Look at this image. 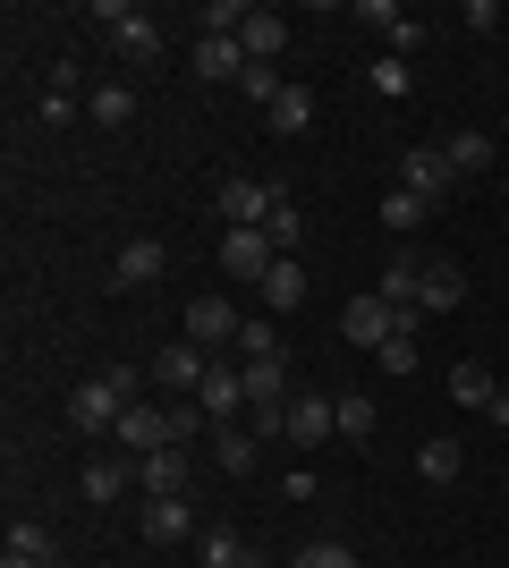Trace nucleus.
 Instances as JSON below:
<instances>
[{
  "instance_id": "f257e3e1",
  "label": "nucleus",
  "mask_w": 509,
  "mask_h": 568,
  "mask_svg": "<svg viewBox=\"0 0 509 568\" xmlns=\"http://www.w3.org/2000/svg\"><path fill=\"white\" fill-rule=\"evenodd\" d=\"M145 399V382H136V365H102L94 382H77L69 390V425L77 433H120V416Z\"/></svg>"
},
{
  "instance_id": "f03ea898",
  "label": "nucleus",
  "mask_w": 509,
  "mask_h": 568,
  "mask_svg": "<svg viewBox=\"0 0 509 568\" xmlns=\"http://www.w3.org/2000/svg\"><path fill=\"white\" fill-rule=\"evenodd\" d=\"M94 26L111 34L120 60H136V69L162 60V26H153V9H136V0H94Z\"/></svg>"
},
{
  "instance_id": "7ed1b4c3",
  "label": "nucleus",
  "mask_w": 509,
  "mask_h": 568,
  "mask_svg": "<svg viewBox=\"0 0 509 568\" xmlns=\"http://www.w3.org/2000/svg\"><path fill=\"white\" fill-rule=\"evenodd\" d=\"M399 332H416V314H399L383 288H365V297L339 306V339H348V348H383V339H399Z\"/></svg>"
},
{
  "instance_id": "20e7f679",
  "label": "nucleus",
  "mask_w": 509,
  "mask_h": 568,
  "mask_svg": "<svg viewBox=\"0 0 509 568\" xmlns=\"http://www.w3.org/2000/svg\"><path fill=\"white\" fill-rule=\"evenodd\" d=\"M111 442H120L128 458H153V450H187V442H179V407H153V399H136V407H128Z\"/></svg>"
},
{
  "instance_id": "39448f33",
  "label": "nucleus",
  "mask_w": 509,
  "mask_h": 568,
  "mask_svg": "<svg viewBox=\"0 0 509 568\" xmlns=\"http://www.w3.org/2000/svg\"><path fill=\"white\" fill-rule=\"evenodd\" d=\"M281 442H289V450H323V442H339V407H332V390H297V399H289V425H281Z\"/></svg>"
},
{
  "instance_id": "423d86ee",
  "label": "nucleus",
  "mask_w": 509,
  "mask_h": 568,
  "mask_svg": "<svg viewBox=\"0 0 509 568\" xmlns=\"http://www.w3.org/2000/svg\"><path fill=\"white\" fill-rule=\"evenodd\" d=\"M399 187L425 195V204H441V195L459 187V170H450V153H441V144H408V153H399Z\"/></svg>"
},
{
  "instance_id": "0eeeda50",
  "label": "nucleus",
  "mask_w": 509,
  "mask_h": 568,
  "mask_svg": "<svg viewBox=\"0 0 509 568\" xmlns=\"http://www.w3.org/2000/svg\"><path fill=\"white\" fill-rule=\"evenodd\" d=\"M281 263V246H272L264 230H221V272L230 281H246V288H264V272Z\"/></svg>"
},
{
  "instance_id": "6e6552de",
  "label": "nucleus",
  "mask_w": 509,
  "mask_h": 568,
  "mask_svg": "<svg viewBox=\"0 0 509 568\" xmlns=\"http://www.w3.org/2000/svg\"><path fill=\"white\" fill-rule=\"evenodd\" d=\"M238 332H246V323H238L230 297H187V339L204 356H213V348H238Z\"/></svg>"
},
{
  "instance_id": "1a4fd4ad",
  "label": "nucleus",
  "mask_w": 509,
  "mask_h": 568,
  "mask_svg": "<svg viewBox=\"0 0 509 568\" xmlns=\"http://www.w3.org/2000/svg\"><path fill=\"white\" fill-rule=\"evenodd\" d=\"M213 213H221V230H264V213H272V187H264V179H221Z\"/></svg>"
},
{
  "instance_id": "9d476101",
  "label": "nucleus",
  "mask_w": 509,
  "mask_h": 568,
  "mask_svg": "<svg viewBox=\"0 0 509 568\" xmlns=\"http://www.w3.org/2000/svg\"><path fill=\"white\" fill-rule=\"evenodd\" d=\"M195 407H204L213 425H238V416H246V365H221V356H213V374H204Z\"/></svg>"
},
{
  "instance_id": "9b49d317",
  "label": "nucleus",
  "mask_w": 509,
  "mask_h": 568,
  "mask_svg": "<svg viewBox=\"0 0 509 568\" xmlns=\"http://www.w3.org/2000/svg\"><path fill=\"white\" fill-rule=\"evenodd\" d=\"M246 69H255V60H246L238 34H195V77H204V85H238Z\"/></svg>"
},
{
  "instance_id": "f8f14e48",
  "label": "nucleus",
  "mask_w": 509,
  "mask_h": 568,
  "mask_svg": "<svg viewBox=\"0 0 509 568\" xmlns=\"http://www.w3.org/2000/svg\"><path fill=\"white\" fill-rule=\"evenodd\" d=\"M204 374H213V356L195 348V339H170L153 356V390H204Z\"/></svg>"
},
{
  "instance_id": "ddd939ff",
  "label": "nucleus",
  "mask_w": 509,
  "mask_h": 568,
  "mask_svg": "<svg viewBox=\"0 0 509 568\" xmlns=\"http://www.w3.org/2000/svg\"><path fill=\"white\" fill-rule=\"evenodd\" d=\"M416 306H425V314H459V306H467V272H459V263H441V255H425Z\"/></svg>"
},
{
  "instance_id": "4468645a",
  "label": "nucleus",
  "mask_w": 509,
  "mask_h": 568,
  "mask_svg": "<svg viewBox=\"0 0 509 568\" xmlns=\"http://www.w3.org/2000/svg\"><path fill=\"white\" fill-rule=\"evenodd\" d=\"M238 43H246V60H281V51H289V18H281V9H246V26H238Z\"/></svg>"
},
{
  "instance_id": "2eb2a0df",
  "label": "nucleus",
  "mask_w": 509,
  "mask_h": 568,
  "mask_svg": "<svg viewBox=\"0 0 509 568\" xmlns=\"http://www.w3.org/2000/svg\"><path fill=\"white\" fill-rule=\"evenodd\" d=\"M85 119H94V128H128V119H136V85H128V77L85 85Z\"/></svg>"
},
{
  "instance_id": "dca6fc26",
  "label": "nucleus",
  "mask_w": 509,
  "mask_h": 568,
  "mask_svg": "<svg viewBox=\"0 0 509 568\" xmlns=\"http://www.w3.org/2000/svg\"><path fill=\"white\" fill-rule=\"evenodd\" d=\"M145 535H153V544H187V535H195V500L187 493L145 500Z\"/></svg>"
},
{
  "instance_id": "f3484780",
  "label": "nucleus",
  "mask_w": 509,
  "mask_h": 568,
  "mask_svg": "<svg viewBox=\"0 0 509 568\" xmlns=\"http://www.w3.org/2000/svg\"><path fill=\"white\" fill-rule=\"evenodd\" d=\"M128 458H85V475H77V493H85V509H111V500L128 493Z\"/></svg>"
},
{
  "instance_id": "a211bd4d",
  "label": "nucleus",
  "mask_w": 509,
  "mask_h": 568,
  "mask_svg": "<svg viewBox=\"0 0 509 568\" xmlns=\"http://www.w3.org/2000/svg\"><path fill=\"white\" fill-rule=\"evenodd\" d=\"M162 263H170V246H162V237H128L111 272H120V288H145V281H162Z\"/></svg>"
},
{
  "instance_id": "6ab92c4d",
  "label": "nucleus",
  "mask_w": 509,
  "mask_h": 568,
  "mask_svg": "<svg viewBox=\"0 0 509 568\" xmlns=\"http://www.w3.org/2000/svg\"><path fill=\"white\" fill-rule=\"evenodd\" d=\"M416 475H425V484H459V475H467V450L450 442V433H425V442H416Z\"/></svg>"
},
{
  "instance_id": "aec40b11",
  "label": "nucleus",
  "mask_w": 509,
  "mask_h": 568,
  "mask_svg": "<svg viewBox=\"0 0 509 568\" xmlns=\"http://www.w3.org/2000/svg\"><path fill=\"white\" fill-rule=\"evenodd\" d=\"M255 297H264L272 314H297V306H306V272H297V255H281V263H272Z\"/></svg>"
},
{
  "instance_id": "412c9836",
  "label": "nucleus",
  "mask_w": 509,
  "mask_h": 568,
  "mask_svg": "<svg viewBox=\"0 0 509 568\" xmlns=\"http://www.w3.org/2000/svg\"><path fill=\"white\" fill-rule=\"evenodd\" d=\"M136 484H145V500L187 493V450H153V458H136Z\"/></svg>"
},
{
  "instance_id": "4be33fe9",
  "label": "nucleus",
  "mask_w": 509,
  "mask_h": 568,
  "mask_svg": "<svg viewBox=\"0 0 509 568\" xmlns=\"http://www.w3.org/2000/svg\"><path fill=\"white\" fill-rule=\"evenodd\" d=\"M213 458H221V475H255V458H264V433L221 425V433H213Z\"/></svg>"
},
{
  "instance_id": "5701e85b",
  "label": "nucleus",
  "mask_w": 509,
  "mask_h": 568,
  "mask_svg": "<svg viewBox=\"0 0 509 568\" xmlns=\"http://www.w3.org/2000/svg\"><path fill=\"white\" fill-rule=\"evenodd\" d=\"M264 237H272V246H281V255H297V237H306V213H297V195H289V187H272Z\"/></svg>"
},
{
  "instance_id": "b1692460",
  "label": "nucleus",
  "mask_w": 509,
  "mask_h": 568,
  "mask_svg": "<svg viewBox=\"0 0 509 568\" xmlns=\"http://www.w3.org/2000/svg\"><path fill=\"white\" fill-rule=\"evenodd\" d=\"M339 442H357V450H365V442H374V425H383V407H374V399H365V390H339Z\"/></svg>"
},
{
  "instance_id": "393cba45",
  "label": "nucleus",
  "mask_w": 509,
  "mask_h": 568,
  "mask_svg": "<svg viewBox=\"0 0 509 568\" xmlns=\"http://www.w3.org/2000/svg\"><path fill=\"white\" fill-rule=\"evenodd\" d=\"M416 281H425V263H416V255H390V263H383V297H390L399 314H425V306H416Z\"/></svg>"
},
{
  "instance_id": "a878e982",
  "label": "nucleus",
  "mask_w": 509,
  "mask_h": 568,
  "mask_svg": "<svg viewBox=\"0 0 509 568\" xmlns=\"http://www.w3.org/2000/svg\"><path fill=\"white\" fill-rule=\"evenodd\" d=\"M195 551H204V568H255V544H246V535H230V526L195 535Z\"/></svg>"
},
{
  "instance_id": "bb28decb",
  "label": "nucleus",
  "mask_w": 509,
  "mask_h": 568,
  "mask_svg": "<svg viewBox=\"0 0 509 568\" xmlns=\"http://www.w3.org/2000/svg\"><path fill=\"white\" fill-rule=\"evenodd\" d=\"M264 119H272V136H306V128H315V94H306V85H289Z\"/></svg>"
},
{
  "instance_id": "cd10ccee",
  "label": "nucleus",
  "mask_w": 509,
  "mask_h": 568,
  "mask_svg": "<svg viewBox=\"0 0 509 568\" xmlns=\"http://www.w3.org/2000/svg\"><path fill=\"white\" fill-rule=\"evenodd\" d=\"M441 153H450V170H459V179H476V170H492V136H485V128H459V136L441 144Z\"/></svg>"
},
{
  "instance_id": "c85d7f7f",
  "label": "nucleus",
  "mask_w": 509,
  "mask_h": 568,
  "mask_svg": "<svg viewBox=\"0 0 509 568\" xmlns=\"http://www.w3.org/2000/svg\"><path fill=\"white\" fill-rule=\"evenodd\" d=\"M492 390H501L492 365H450V399H459V407H492Z\"/></svg>"
},
{
  "instance_id": "c756f323",
  "label": "nucleus",
  "mask_w": 509,
  "mask_h": 568,
  "mask_svg": "<svg viewBox=\"0 0 509 568\" xmlns=\"http://www.w3.org/2000/svg\"><path fill=\"white\" fill-rule=\"evenodd\" d=\"M34 111H43L51 128H69V119H77V69H51V85H43V102H34Z\"/></svg>"
},
{
  "instance_id": "7c9ffc66",
  "label": "nucleus",
  "mask_w": 509,
  "mask_h": 568,
  "mask_svg": "<svg viewBox=\"0 0 509 568\" xmlns=\"http://www.w3.org/2000/svg\"><path fill=\"white\" fill-rule=\"evenodd\" d=\"M425 213H434V204H425V195H408V187H390V195H383V230H399V237L425 230Z\"/></svg>"
},
{
  "instance_id": "2f4dec72",
  "label": "nucleus",
  "mask_w": 509,
  "mask_h": 568,
  "mask_svg": "<svg viewBox=\"0 0 509 568\" xmlns=\"http://www.w3.org/2000/svg\"><path fill=\"white\" fill-rule=\"evenodd\" d=\"M365 85H374V94H383V102H399V94H408V85H416V69H408V60H390V51H383V60L365 69Z\"/></svg>"
},
{
  "instance_id": "473e14b6",
  "label": "nucleus",
  "mask_w": 509,
  "mask_h": 568,
  "mask_svg": "<svg viewBox=\"0 0 509 568\" xmlns=\"http://www.w3.org/2000/svg\"><path fill=\"white\" fill-rule=\"evenodd\" d=\"M9 551H18V560H60V551H51V526H43V518H18V526H9Z\"/></svg>"
},
{
  "instance_id": "72a5a7b5",
  "label": "nucleus",
  "mask_w": 509,
  "mask_h": 568,
  "mask_svg": "<svg viewBox=\"0 0 509 568\" xmlns=\"http://www.w3.org/2000/svg\"><path fill=\"white\" fill-rule=\"evenodd\" d=\"M289 568H357V551L339 544V535H315V544L297 551V560H289Z\"/></svg>"
},
{
  "instance_id": "f704fd0d",
  "label": "nucleus",
  "mask_w": 509,
  "mask_h": 568,
  "mask_svg": "<svg viewBox=\"0 0 509 568\" xmlns=\"http://www.w3.org/2000/svg\"><path fill=\"white\" fill-rule=\"evenodd\" d=\"M238 94H246V102H264V111H272V102L289 94V85H281V69H264V60H255V69L238 77Z\"/></svg>"
},
{
  "instance_id": "c9c22d12",
  "label": "nucleus",
  "mask_w": 509,
  "mask_h": 568,
  "mask_svg": "<svg viewBox=\"0 0 509 568\" xmlns=\"http://www.w3.org/2000/svg\"><path fill=\"white\" fill-rule=\"evenodd\" d=\"M238 356H246V365H264V356H281V332H272V323H246V332H238Z\"/></svg>"
},
{
  "instance_id": "e433bc0d",
  "label": "nucleus",
  "mask_w": 509,
  "mask_h": 568,
  "mask_svg": "<svg viewBox=\"0 0 509 568\" xmlns=\"http://www.w3.org/2000/svg\"><path fill=\"white\" fill-rule=\"evenodd\" d=\"M374 356H383V374H416V332L383 339V348H374Z\"/></svg>"
},
{
  "instance_id": "4c0bfd02",
  "label": "nucleus",
  "mask_w": 509,
  "mask_h": 568,
  "mask_svg": "<svg viewBox=\"0 0 509 568\" xmlns=\"http://www.w3.org/2000/svg\"><path fill=\"white\" fill-rule=\"evenodd\" d=\"M408 18V9H399V0H357V26H374V34H390V26Z\"/></svg>"
},
{
  "instance_id": "58836bf2",
  "label": "nucleus",
  "mask_w": 509,
  "mask_h": 568,
  "mask_svg": "<svg viewBox=\"0 0 509 568\" xmlns=\"http://www.w3.org/2000/svg\"><path fill=\"white\" fill-rule=\"evenodd\" d=\"M383 43H390V60H416V43H425V26H416V18H399V26L383 34Z\"/></svg>"
},
{
  "instance_id": "ea45409f",
  "label": "nucleus",
  "mask_w": 509,
  "mask_h": 568,
  "mask_svg": "<svg viewBox=\"0 0 509 568\" xmlns=\"http://www.w3.org/2000/svg\"><path fill=\"white\" fill-rule=\"evenodd\" d=\"M485 416H492V425L509 433V390H492V407H485Z\"/></svg>"
},
{
  "instance_id": "a19ab883",
  "label": "nucleus",
  "mask_w": 509,
  "mask_h": 568,
  "mask_svg": "<svg viewBox=\"0 0 509 568\" xmlns=\"http://www.w3.org/2000/svg\"><path fill=\"white\" fill-rule=\"evenodd\" d=\"M0 568H43V560H18V551H9V560H0Z\"/></svg>"
},
{
  "instance_id": "79ce46f5",
  "label": "nucleus",
  "mask_w": 509,
  "mask_h": 568,
  "mask_svg": "<svg viewBox=\"0 0 509 568\" xmlns=\"http://www.w3.org/2000/svg\"><path fill=\"white\" fill-rule=\"evenodd\" d=\"M43 568H69V560H43Z\"/></svg>"
}]
</instances>
